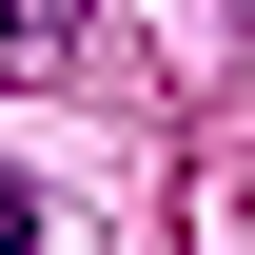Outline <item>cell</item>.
<instances>
[{
    "instance_id": "obj_1",
    "label": "cell",
    "mask_w": 255,
    "mask_h": 255,
    "mask_svg": "<svg viewBox=\"0 0 255 255\" xmlns=\"http://www.w3.org/2000/svg\"><path fill=\"white\" fill-rule=\"evenodd\" d=\"M0 255H39V177H0Z\"/></svg>"
}]
</instances>
